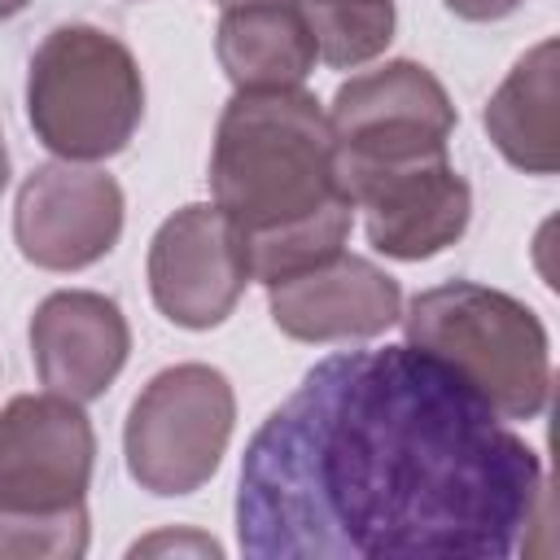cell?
<instances>
[{
  "label": "cell",
  "mask_w": 560,
  "mask_h": 560,
  "mask_svg": "<svg viewBox=\"0 0 560 560\" xmlns=\"http://www.w3.org/2000/svg\"><path fill=\"white\" fill-rule=\"evenodd\" d=\"M538 451L416 346L341 350L258 424L236 481L249 560H508Z\"/></svg>",
  "instance_id": "6da1fadb"
},
{
  "label": "cell",
  "mask_w": 560,
  "mask_h": 560,
  "mask_svg": "<svg viewBox=\"0 0 560 560\" xmlns=\"http://www.w3.org/2000/svg\"><path fill=\"white\" fill-rule=\"evenodd\" d=\"M210 192L245 236L249 276L262 284L324 262L346 245L354 223L328 114L302 88L236 92L223 105L210 149Z\"/></svg>",
  "instance_id": "7a4b0ae2"
},
{
  "label": "cell",
  "mask_w": 560,
  "mask_h": 560,
  "mask_svg": "<svg viewBox=\"0 0 560 560\" xmlns=\"http://www.w3.org/2000/svg\"><path fill=\"white\" fill-rule=\"evenodd\" d=\"M407 346L446 363L464 385H472L494 416L534 420L551 394V354L542 319L512 293L451 280L411 298Z\"/></svg>",
  "instance_id": "3957f363"
},
{
  "label": "cell",
  "mask_w": 560,
  "mask_h": 560,
  "mask_svg": "<svg viewBox=\"0 0 560 560\" xmlns=\"http://www.w3.org/2000/svg\"><path fill=\"white\" fill-rule=\"evenodd\" d=\"M26 118L61 162H101L127 149L144 118V79L131 48L101 26H57L31 57Z\"/></svg>",
  "instance_id": "277c9868"
},
{
  "label": "cell",
  "mask_w": 560,
  "mask_h": 560,
  "mask_svg": "<svg viewBox=\"0 0 560 560\" xmlns=\"http://www.w3.org/2000/svg\"><path fill=\"white\" fill-rule=\"evenodd\" d=\"M236 394L210 363H175L158 372L131 402L122 451L140 490L175 499L201 490L232 438Z\"/></svg>",
  "instance_id": "5b68a950"
},
{
  "label": "cell",
  "mask_w": 560,
  "mask_h": 560,
  "mask_svg": "<svg viewBox=\"0 0 560 560\" xmlns=\"http://www.w3.org/2000/svg\"><path fill=\"white\" fill-rule=\"evenodd\" d=\"M328 127L337 140V171L350 175L446 153L455 105L429 66L398 57L341 83Z\"/></svg>",
  "instance_id": "8992f818"
},
{
  "label": "cell",
  "mask_w": 560,
  "mask_h": 560,
  "mask_svg": "<svg viewBox=\"0 0 560 560\" xmlns=\"http://www.w3.org/2000/svg\"><path fill=\"white\" fill-rule=\"evenodd\" d=\"M96 464L92 420L74 398L18 394L0 411V508L57 512L83 503Z\"/></svg>",
  "instance_id": "52a82bcc"
},
{
  "label": "cell",
  "mask_w": 560,
  "mask_h": 560,
  "mask_svg": "<svg viewBox=\"0 0 560 560\" xmlns=\"http://www.w3.org/2000/svg\"><path fill=\"white\" fill-rule=\"evenodd\" d=\"M245 236L219 206L175 210L149 245V293L179 328H214L232 315L249 284Z\"/></svg>",
  "instance_id": "ba28073f"
},
{
  "label": "cell",
  "mask_w": 560,
  "mask_h": 560,
  "mask_svg": "<svg viewBox=\"0 0 560 560\" xmlns=\"http://www.w3.org/2000/svg\"><path fill=\"white\" fill-rule=\"evenodd\" d=\"M122 236V188L114 175L79 162L31 171L13 206V241L44 271H79L105 258Z\"/></svg>",
  "instance_id": "9c48e42d"
},
{
  "label": "cell",
  "mask_w": 560,
  "mask_h": 560,
  "mask_svg": "<svg viewBox=\"0 0 560 560\" xmlns=\"http://www.w3.org/2000/svg\"><path fill=\"white\" fill-rule=\"evenodd\" d=\"M354 210H363L368 241L402 262H420L455 245L472 214L468 179L438 158H416L398 166H372L341 175Z\"/></svg>",
  "instance_id": "30bf717a"
},
{
  "label": "cell",
  "mask_w": 560,
  "mask_h": 560,
  "mask_svg": "<svg viewBox=\"0 0 560 560\" xmlns=\"http://www.w3.org/2000/svg\"><path fill=\"white\" fill-rule=\"evenodd\" d=\"M267 302L276 328L293 341H363L402 315L398 280L346 249L267 284Z\"/></svg>",
  "instance_id": "8fae6325"
},
{
  "label": "cell",
  "mask_w": 560,
  "mask_h": 560,
  "mask_svg": "<svg viewBox=\"0 0 560 560\" xmlns=\"http://www.w3.org/2000/svg\"><path fill=\"white\" fill-rule=\"evenodd\" d=\"M131 350L127 319L114 298L92 289L48 293L31 315V359L39 381L74 402L101 398Z\"/></svg>",
  "instance_id": "7c38bea8"
},
{
  "label": "cell",
  "mask_w": 560,
  "mask_h": 560,
  "mask_svg": "<svg viewBox=\"0 0 560 560\" xmlns=\"http://www.w3.org/2000/svg\"><path fill=\"white\" fill-rule=\"evenodd\" d=\"M214 57L236 92L298 88L319 61L302 0H245L223 9Z\"/></svg>",
  "instance_id": "4fadbf2b"
},
{
  "label": "cell",
  "mask_w": 560,
  "mask_h": 560,
  "mask_svg": "<svg viewBox=\"0 0 560 560\" xmlns=\"http://www.w3.org/2000/svg\"><path fill=\"white\" fill-rule=\"evenodd\" d=\"M560 48L556 39L534 44L486 105V131L494 149L525 175H556L560 166Z\"/></svg>",
  "instance_id": "5bb4252c"
},
{
  "label": "cell",
  "mask_w": 560,
  "mask_h": 560,
  "mask_svg": "<svg viewBox=\"0 0 560 560\" xmlns=\"http://www.w3.org/2000/svg\"><path fill=\"white\" fill-rule=\"evenodd\" d=\"M315 57L332 70H354L381 57L394 39V0H302Z\"/></svg>",
  "instance_id": "9a60e30c"
},
{
  "label": "cell",
  "mask_w": 560,
  "mask_h": 560,
  "mask_svg": "<svg viewBox=\"0 0 560 560\" xmlns=\"http://www.w3.org/2000/svg\"><path fill=\"white\" fill-rule=\"evenodd\" d=\"M88 551V508L13 512L0 508V560H79Z\"/></svg>",
  "instance_id": "2e32d148"
},
{
  "label": "cell",
  "mask_w": 560,
  "mask_h": 560,
  "mask_svg": "<svg viewBox=\"0 0 560 560\" xmlns=\"http://www.w3.org/2000/svg\"><path fill=\"white\" fill-rule=\"evenodd\" d=\"M446 9L464 22H499L521 9V0H446Z\"/></svg>",
  "instance_id": "e0dca14e"
},
{
  "label": "cell",
  "mask_w": 560,
  "mask_h": 560,
  "mask_svg": "<svg viewBox=\"0 0 560 560\" xmlns=\"http://www.w3.org/2000/svg\"><path fill=\"white\" fill-rule=\"evenodd\" d=\"M26 4H31V0H0V22H9V18H13V13H22Z\"/></svg>",
  "instance_id": "ac0fdd59"
},
{
  "label": "cell",
  "mask_w": 560,
  "mask_h": 560,
  "mask_svg": "<svg viewBox=\"0 0 560 560\" xmlns=\"http://www.w3.org/2000/svg\"><path fill=\"white\" fill-rule=\"evenodd\" d=\"M9 184V149H4V136H0V192Z\"/></svg>",
  "instance_id": "d6986e66"
},
{
  "label": "cell",
  "mask_w": 560,
  "mask_h": 560,
  "mask_svg": "<svg viewBox=\"0 0 560 560\" xmlns=\"http://www.w3.org/2000/svg\"><path fill=\"white\" fill-rule=\"evenodd\" d=\"M219 4H223V9H232V4H245V0H219Z\"/></svg>",
  "instance_id": "ffe728a7"
}]
</instances>
